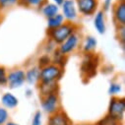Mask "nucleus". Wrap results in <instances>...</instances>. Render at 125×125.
I'll return each instance as SVG.
<instances>
[{
  "label": "nucleus",
  "instance_id": "obj_1",
  "mask_svg": "<svg viewBox=\"0 0 125 125\" xmlns=\"http://www.w3.org/2000/svg\"><path fill=\"white\" fill-rule=\"evenodd\" d=\"M78 30H79V27L75 23L64 22L61 26H59L55 29L48 30L47 37L50 41H52L58 46Z\"/></svg>",
  "mask_w": 125,
  "mask_h": 125
},
{
  "label": "nucleus",
  "instance_id": "obj_2",
  "mask_svg": "<svg viewBox=\"0 0 125 125\" xmlns=\"http://www.w3.org/2000/svg\"><path fill=\"white\" fill-rule=\"evenodd\" d=\"M99 64H100L99 55L95 54L94 52L84 53L80 65V72L82 77L86 78L87 80L93 79L97 75Z\"/></svg>",
  "mask_w": 125,
  "mask_h": 125
},
{
  "label": "nucleus",
  "instance_id": "obj_3",
  "mask_svg": "<svg viewBox=\"0 0 125 125\" xmlns=\"http://www.w3.org/2000/svg\"><path fill=\"white\" fill-rule=\"evenodd\" d=\"M64 74V68L53 63L41 68L40 82L41 83H58Z\"/></svg>",
  "mask_w": 125,
  "mask_h": 125
},
{
  "label": "nucleus",
  "instance_id": "obj_4",
  "mask_svg": "<svg viewBox=\"0 0 125 125\" xmlns=\"http://www.w3.org/2000/svg\"><path fill=\"white\" fill-rule=\"evenodd\" d=\"M107 114L114 119L122 122L125 114V100L122 97H111L108 107Z\"/></svg>",
  "mask_w": 125,
  "mask_h": 125
},
{
  "label": "nucleus",
  "instance_id": "obj_5",
  "mask_svg": "<svg viewBox=\"0 0 125 125\" xmlns=\"http://www.w3.org/2000/svg\"><path fill=\"white\" fill-rule=\"evenodd\" d=\"M81 42V34L79 33V30L73 33L69 38H67L61 44L57 46V49L65 56H68L72 52H74Z\"/></svg>",
  "mask_w": 125,
  "mask_h": 125
},
{
  "label": "nucleus",
  "instance_id": "obj_6",
  "mask_svg": "<svg viewBox=\"0 0 125 125\" xmlns=\"http://www.w3.org/2000/svg\"><path fill=\"white\" fill-rule=\"evenodd\" d=\"M41 106L42 110L49 114H52L56 112L58 109H60V99L58 93L55 94H50V95L42 97L41 101Z\"/></svg>",
  "mask_w": 125,
  "mask_h": 125
},
{
  "label": "nucleus",
  "instance_id": "obj_7",
  "mask_svg": "<svg viewBox=\"0 0 125 125\" xmlns=\"http://www.w3.org/2000/svg\"><path fill=\"white\" fill-rule=\"evenodd\" d=\"M78 13L84 17L95 15L99 8V0H74Z\"/></svg>",
  "mask_w": 125,
  "mask_h": 125
},
{
  "label": "nucleus",
  "instance_id": "obj_8",
  "mask_svg": "<svg viewBox=\"0 0 125 125\" xmlns=\"http://www.w3.org/2000/svg\"><path fill=\"white\" fill-rule=\"evenodd\" d=\"M26 83L25 70L21 68H14L7 72V85L10 89L15 90L21 88Z\"/></svg>",
  "mask_w": 125,
  "mask_h": 125
},
{
  "label": "nucleus",
  "instance_id": "obj_9",
  "mask_svg": "<svg viewBox=\"0 0 125 125\" xmlns=\"http://www.w3.org/2000/svg\"><path fill=\"white\" fill-rule=\"evenodd\" d=\"M59 7H61V14L64 17L65 22L74 23L78 19V11L74 0H64Z\"/></svg>",
  "mask_w": 125,
  "mask_h": 125
},
{
  "label": "nucleus",
  "instance_id": "obj_10",
  "mask_svg": "<svg viewBox=\"0 0 125 125\" xmlns=\"http://www.w3.org/2000/svg\"><path fill=\"white\" fill-rule=\"evenodd\" d=\"M73 121L69 117V115L63 110L58 109L56 112L49 114L47 118L46 125H73Z\"/></svg>",
  "mask_w": 125,
  "mask_h": 125
},
{
  "label": "nucleus",
  "instance_id": "obj_11",
  "mask_svg": "<svg viewBox=\"0 0 125 125\" xmlns=\"http://www.w3.org/2000/svg\"><path fill=\"white\" fill-rule=\"evenodd\" d=\"M112 18L115 26H124L125 25V2L116 1L112 5Z\"/></svg>",
  "mask_w": 125,
  "mask_h": 125
},
{
  "label": "nucleus",
  "instance_id": "obj_12",
  "mask_svg": "<svg viewBox=\"0 0 125 125\" xmlns=\"http://www.w3.org/2000/svg\"><path fill=\"white\" fill-rule=\"evenodd\" d=\"M39 10L46 19L51 18L56 14L60 13V7L50 1H47V0H44L42 2V4L39 7Z\"/></svg>",
  "mask_w": 125,
  "mask_h": 125
},
{
  "label": "nucleus",
  "instance_id": "obj_13",
  "mask_svg": "<svg viewBox=\"0 0 125 125\" xmlns=\"http://www.w3.org/2000/svg\"><path fill=\"white\" fill-rule=\"evenodd\" d=\"M94 27L100 35H104L106 32V20L105 13L103 10H98L94 17Z\"/></svg>",
  "mask_w": 125,
  "mask_h": 125
},
{
  "label": "nucleus",
  "instance_id": "obj_14",
  "mask_svg": "<svg viewBox=\"0 0 125 125\" xmlns=\"http://www.w3.org/2000/svg\"><path fill=\"white\" fill-rule=\"evenodd\" d=\"M40 75H41V68L38 65L30 67V68H28L25 71L26 82L28 84H31V85L39 84V82H40Z\"/></svg>",
  "mask_w": 125,
  "mask_h": 125
},
{
  "label": "nucleus",
  "instance_id": "obj_15",
  "mask_svg": "<svg viewBox=\"0 0 125 125\" xmlns=\"http://www.w3.org/2000/svg\"><path fill=\"white\" fill-rule=\"evenodd\" d=\"M1 104L6 109H14L18 106L19 100L12 93L7 92V93H4L1 97Z\"/></svg>",
  "mask_w": 125,
  "mask_h": 125
},
{
  "label": "nucleus",
  "instance_id": "obj_16",
  "mask_svg": "<svg viewBox=\"0 0 125 125\" xmlns=\"http://www.w3.org/2000/svg\"><path fill=\"white\" fill-rule=\"evenodd\" d=\"M59 91V86L58 83H41L39 82V92L40 96L44 97L50 94H55L58 93Z\"/></svg>",
  "mask_w": 125,
  "mask_h": 125
},
{
  "label": "nucleus",
  "instance_id": "obj_17",
  "mask_svg": "<svg viewBox=\"0 0 125 125\" xmlns=\"http://www.w3.org/2000/svg\"><path fill=\"white\" fill-rule=\"evenodd\" d=\"M98 45V41L95 37L93 36H87L84 39V42L82 43V51L84 53H91L94 52L97 48Z\"/></svg>",
  "mask_w": 125,
  "mask_h": 125
},
{
  "label": "nucleus",
  "instance_id": "obj_18",
  "mask_svg": "<svg viewBox=\"0 0 125 125\" xmlns=\"http://www.w3.org/2000/svg\"><path fill=\"white\" fill-rule=\"evenodd\" d=\"M50 57H51V63H53V64H55V65H58V66H60V67L63 68L64 65L66 64L67 56L63 55L57 48L51 53Z\"/></svg>",
  "mask_w": 125,
  "mask_h": 125
},
{
  "label": "nucleus",
  "instance_id": "obj_19",
  "mask_svg": "<svg viewBox=\"0 0 125 125\" xmlns=\"http://www.w3.org/2000/svg\"><path fill=\"white\" fill-rule=\"evenodd\" d=\"M46 20H47V29L48 30L55 29V28L61 26L62 24L65 22V19H64L63 16H62L61 13H58L55 16H53L51 18H48Z\"/></svg>",
  "mask_w": 125,
  "mask_h": 125
},
{
  "label": "nucleus",
  "instance_id": "obj_20",
  "mask_svg": "<svg viewBox=\"0 0 125 125\" xmlns=\"http://www.w3.org/2000/svg\"><path fill=\"white\" fill-rule=\"evenodd\" d=\"M122 91V85L119 83V82H111L109 84V87H108V95L110 97H119V94L121 93Z\"/></svg>",
  "mask_w": 125,
  "mask_h": 125
},
{
  "label": "nucleus",
  "instance_id": "obj_21",
  "mask_svg": "<svg viewBox=\"0 0 125 125\" xmlns=\"http://www.w3.org/2000/svg\"><path fill=\"white\" fill-rule=\"evenodd\" d=\"M96 125H121V122L114 119L113 117L109 116L108 114H106L104 117L101 118L96 123Z\"/></svg>",
  "mask_w": 125,
  "mask_h": 125
},
{
  "label": "nucleus",
  "instance_id": "obj_22",
  "mask_svg": "<svg viewBox=\"0 0 125 125\" xmlns=\"http://www.w3.org/2000/svg\"><path fill=\"white\" fill-rule=\"evenodd\" d=\"M116 39L121 44L122 48H124L125 45V25L124 26H116Z\"/></svg>",
  "mask_w": 125,
  "mask_h": 125
},
{
  "label": "nucleus",
  "instance_id": "obj_23",
  "mask_svg": "<svg viewBox=\"0 0 125 125\" xmlns=\"http://www.w3.org/2000/svg\"><path fill=\"white\" fill-rule=\"evenodd\" d=\"M44 0H19V5L25 6V7H33V8H39Z\"/></svg>",
  "mask_w": 125,
  "mask_h": 125
},
{
  "label": "nucleus",
  "instance_id": "obj_24",
  "mask_svg": "<svg viewBox=\"0 0 125 125\" xmlns=\"http://www.w3.org/2000/svg\"><path fill=\"white\" fill-rule=\"evenodd\" d=\"M19 4V0H0V12L8 10Z\"/></svg>",
  "mask_w": 125,
  "mask_h": 125
},
{
  "label": "nucleus",
  "instance_id": "obj_25",
  "mask_svg": "<svg viewBox=\"0 0 125 125\" xmlns=\"http://www.w3.org/2000/svg\"><path fill=\"white\" fill-rule=\"evenodd\" d=\"M50 63H51V57H50L49 54H45L44 53V54L41 55L39 57V59H38V66L40 68H43V67L47 66Z\"/></svg>",
  "mask_w": 125,
  "mask_h": 125
},
{
  "label": "nucleus",
  "instance_id": "obj_26",
  "mask_svg": "<svg viewBox=\"0 0 125 125\" xmlns=\"http://www.w3.org/2000/svg\"><path fill=\"white\" fill-rule=\"evenodd\" d=\"M9 111L2 105H0V125H4L7 121H9Z\"/></svg>",
  "mask_w": 125,
  "mask_h": 125
},
{
  "label": "nucleus",
  "instance_id": "obj_27",
  "mask_svg": "<svg viewBox=\"0 0 125 125\" xmlns=\"http://www.w3.org/2000/svg\"><path fill=\"white\" fill-rule=\"evenodd\" d=\"M31 125H42V113L41 110H37L35 112Z\"/></svg>",
  "mask_w": 125,
  "mask_h": 125
},
{
  "label": "nucleus",
  "instance_id": "obj_28",
  "mask_svg": "<svg viewBox=\"0 0 125 125\" xmlns=\"http://www.w3.org/2000/svg\"><path fill=\"white\" fill-rule=\"evenodd\" d=\"M7 85V70L5 67L0 66V86Z\"/></svg>",
  "mask_w": 125,
  "mask_h": 125
},
{
  "label": "nucleus",
  "instance_id": "obj_29",
  "mask_svg": "<svg viewBox=\"0 0 125 125\" xmlns=\"http://www.w3.org/2000/svg\"><path fill=\"white\" fill-rule=\"evenodd\" d=\"M112 1H113V0H104V2H103V9L102 10L104 13L108 12L111 9V7H112Z\"/></svg>",
  "mask_w": 125,
  "mask_h": 125
},
{
  "label": "nucleus",
  "instance_id": "obj_30",
  "mask_svg": "<svg viewBox=\"0 0 125 125\" xmlns=\"http://www.w3.org/2000/svg\"><path fill=\"white\" fill-rule=\"evenodd\" d=\"M47 1H50V2H52V3H54V4L58 5V6H60L62 3H63L64 0H47Z\"/></svg>",
  "mask_w": 125,
  "mask_h": 125
},
{
  "label": "nucleus",
  "instance_id": "obj_31",
  "mask_svg": "<svg viewBox=\"0 0 125 125\" xmlns=\"http://www.w3.org/2000/svg\"><path fill=\"white\" fill-rule=\"evenodd\" d=\"M73 125H96V123H91V122H81V123H76Z\"/></svg>",
  "mask_w": 125,
  "mask_h": 125
},
{
  "label": "nucleus",
  "instance_id": "obj_32",
  "mask_svg": "<svg viewBox=\"0 0 125 125\" xmlns=\"http://www.w3.org/2000/svg\"><path fill=\"white\" fill-rule=\"evenodd\" d=\"M32 95H33V90L27 89V90H26V96H27V97H31Z\"/></svg>",
  "mask_w": 125,
  "mask_h": 125
},
{
  "label": "nucleus",
  "instance_id": "obj_33",
  "mask_svg": "<svg viewBox=\"0 0 125 125\" xmlns=\"http://www.w3.org/2000/svg\"><path fill=\"white\" fill-rule=\"evenodd\" d=\"M4 125H19V124L16 123V122H14V121H10V120H9V121H7Z\"/></svg>",
  "mask_w": 125,
  "mask_h": 125
},
{
  "label": "nucleus",
  "instance_id": "obj_34",
  "mask_svg": "<svg viewBox=\"0 0 125 125\" xmlns=\"http://www.w3.org/2000/svg\"><path fill=\"white\" fill-rule=\"evenodd\" d=\"M117 1H119V2H125V0H117Z\"/></svg>",
  "mask_w": 125,
  "mask_h": 125
}]
</instances>
